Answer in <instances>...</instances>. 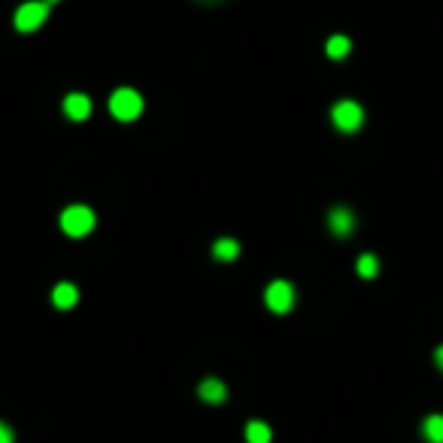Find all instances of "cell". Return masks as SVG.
Here are the masks:
<instances>
[{
    "label": "cell",
    "mask_w": 443,
    "mask_h": 443,
    "mask_svg": "<svg viewBox=\"0 0 443 443\" xmlns=\"http://www.w3.org/2000/svg\"><path fill=\"white\" fill-rule=\"evenodd\" d=\"M109 113H113L118 122H134L137 116L143 113V97L137 95L134 88H118L109 97Z\"/></svg>",
    "instance_id": "obj_1"
},
{
    "label": "cell",
    "mask_w": 443,
    "mask_h": 443,
    "mask_svg": "<svg viewBox=\"0 0 443 443\" xmlns=\"http://www.w3.org/2000/svg\"><path fill=\"white\" fill-rule=\"evenodd\" d=\"M61 228L64 234L70 237H86L91 228H95V213L86 207V204H73L61 213Z\"/></svg>",
    "instance_id": "obj_2"
},
{
    "label": "cell",
    "mask_w": 443,
    "mask_h": 443,
    "mask_svg": "<svg viewBox=\"0 0 443 443\" xmlns=\"http://www.w3.org/2000/svg\"><path fill=\"white\" fill-rule=\"evenodd\" d=\"M331 122L337 125V131L353 134L364 122V109H362V104H355V100H340V104H334V109H331Z\"/></svg>",
    "instance_id": "obj_3"
},
{
    "label": "cell",
    "mask_w": 443,
    "mask_h": 443,
    "mask_svg": "<svg viewBox=\"0 0 443 443\" xmlns=\"http://www.w3.org/2000/svg\"><path fill=\"white\" fill-rule=\"evenodd\" d=\"M46 18H49V4L46 0H27V4H22L15 9V27L18 31H36Z\"/></svg>",
    "instance_id": "obj_4"
},
{
    "label": "cell",
    "mask_w": 443,
    "mask_h": 443,
    "mask_svg": "<svg viewBox=\"0 0 443 443\" xmlns=\"http://www.w3.org/2000/svg\"><path fill=\"white\" fill-rule=\"evenodd\" d=\"M264 304H267V310H273L282 316V313H289L294 307V289L285 280H273L264 289Z\"/></svg>",
    "instance_id": "obj_5"
},
{
    "label": "cell",
    "mask_w": 443,
    "mask_h": 443,
    "mask_svg": "<svg viewBox=\"0 0 443 443\" xmlns=\"http://www.w3.org/2000/svg\"><path fill=\"white\" fill-rule=\"evenodd\" d=\"M328 228H331V234H337V237H349L355 231L353 210H349V207H334L328 213Z\"/></svg>",
    "instance_id": "obj_6"
},
{
    "label": "cell",
    "mask_w": 443,
    "mask_h": 443,
    "mask_svg": "<svg viewBox=\"0 0 443 443\" xmlns=\"http://www.w3.org/2000/svg\"><path fill=\"white\" fill-rule=\"evenodd\" d=\"M64 116L73 118V122H86V118L91 116V100L88 95H67L64 97Z\"/></svg>",
    "instance_id": "obj_7"
},
{
    "label": "cell",
    "mask_w": 443,
    "mask_h": 443,
    "mask_svg": "<svg viewBox=\"0 0 443 443\" xmlns=\"http://www.w3.org/2000/svg\"><path fill=\"white\" fill-rule=\"evenodd\" d=\"M76 301H79V289L73 282H58L52 289V304L58 310H70V307H76Z\"/></svg>",
    "instance_id": "obj_8"
},
{
    "label": "cell",
    "mask_w": 443,
    "mask_h": 443,
    "mask_svg": "<svg viewBox=\"0 0 443 443\" xmlns=\"http://www.w3.org/2000/svg\"><path fill=\"white\" fill-rule=\"evenodd\" d=\"M198 398L200 401H207V404H222L228 398V389H225V383L216 380V376H210V380H204L198 386Z\"/></svg>",
    "instance_id": "obj_9"
},
{
    "label": "cell",
    "mask_w": 443,
    "mask_h": 443,
    "mask_svg": "<svg viewBox=\"0 0 443 443\" xmlns=\"http://www.w3.org/2000/svg\"><path fill=\"white\" fill-rule=\"evenodd\" d=\"M422 437L428 443H443V416L440 413H431V416L422 419Z\"/></svg>",
    "instance_id": "obj_10"
},
{
    "label": "cell",
    "mask_w": 443,
    "mask_h": 443,
    "mask_svg": "<svg viewBox=\"0 0 443 443\" xmlns=\"http://www.w3.org/2000/svg\"><path fill=\"white\" fill-rule=\"evenodd\" d=\"M243 435H246L249 443H271V440H273L271 425H267V422H261V419H252V422H249Z\"/></svg>",
    "instance_id": "obj_11"
},
{
    "label": "cell",
    "mask_w": 443,
    "mask_h": 443,
    "mask_svg": "<svg viewBox=\"0 0 443 443\" xmlns=\"http://www.w3.org/2000/svg\"><path fill=\"white\" fill-rule=\"evenodd\" d=\"M349 49H353V43H349V36H343V34L331 36V40L325 43V52H328V58H334V61L346 58V55H349Z\"/></svg>",
    "instance_id": "obj_12"
},
{
    "label": "cell",
    "mask_w": 443,
    "mask_h": 443,
    "mask_svg": "<svg viewBox=\"0 0 443 443\" xmlns=\"http://www.w3.org/2000/svg\"><path fill=\"white\" fill-rule=\"evenodd\" d=\"M213 255L219 258V261H231V258L240 255V243H237V240H231V237H222V240H216Z\"/></svg>",
    "instance_id": "obj_13"
},
{
    "label": "cell",
    "mask_w": 443,
    "mask_h": 443,
    "mask_svg": "<svg viewBox=\"0 0 443 443\" xmlns=\"http://www.w3.org/2000/svg\"><path fill=\"white\" fill-rule=\"evenodd\" d=\"M380 273V261H376V255L364 252L362 258H358V276H364V280H371V276Z\"/></svg>",
    "instance_id": "obj_14"
},
{
    "label": "cell",
    "mask_w": 443,
    "mask_h": 443,
    "mask_svg": "<svg viewBox=\"0 0 443 443\" xmlns=\"http://www.w3.org/2000/svg\"><path fill=\"white\" fill-rule=\"evenodd\" d=\"M15 437H13V428L6 425V422H0V443H13Z\"/></svg>",
    "instance_id": "obj_15"
},
{
    "label": "cell",
    "mask_w": 443,
    "mask_h": 443,
    "mask_svg": "<svg viewBox=\"0 0 443 443\" xmlns=\"http://www.w3.org/2000/svg\"><path fill=\"white\" fill-rule=\"evenodd\" d=\"M435 364H437L440 371H443V343H440V346L435 349Z\"/></svg>",
    "instance_id": "obj_16"
},
{
    "label": "cell",
    "mask_w": 443,
    "mask_h": 443,
    "mask_svg": "<svg viewBox=\"0 0 443 443\" xmlns=\"http://www.w3.org/2000/svg\"><path fill=\"white\" fill-rule=\"evenodd\" d=\"M204 4H219V0H204Z\"/></svg>",
    "instance_id": "obj_17"
},
{
    "label": "cell",
    "mask_w": 443,
    "mask_h": 443,
    "mask_svg": "<svg viewBox=\"0 0 443 443\" xmlns=\"http://www.w3.org/2000/svg\"><path fill=\"white\" fill-rule=\"evenodd\" d=\"M46 4H55V0H46Z\"/></svg>",
    "instance_id": "obj_18"
}]
</instances>
